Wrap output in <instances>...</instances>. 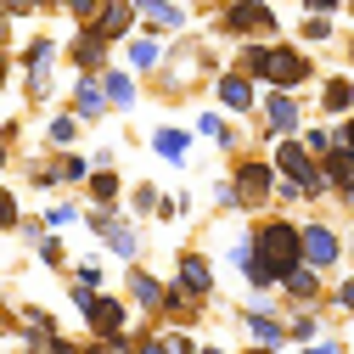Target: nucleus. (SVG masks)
Instances as JSON below:
<instances>
[{"instance_id":"f257e3e1","label":"nucleus","mask_w":354,"mask_h":354,"mask_svg":"<svg viewBox=\"0 0 354 354\" xmlns=\"http://www.w3.org/2000/svg\"><path fill=\"white\" fill-rule=\"evenodd\" d=\"M298 248H304V236H298L292 225H264V231H259V253L270 259V264H287Z\"/></svg>"},{"instance_id":"f03ea898","label":"nucleus","mask_w":354,"mask_h":354,"mask_svg":"<svg viewBox=\"0 0 354 354\" xmlns=\"http://www.w3.org/2000/svg\"><path fill=\"white\" fill-rule=\"evenodd\" d=\"M309 68H304V57L298 51H270V57H264V79H270V84H298Z\"/></svg>"},{"instance_id":"7ed1b4c3","label":"nucleus","mask_w":354,"mask_h":354,"mask_svg":"<svg viewBox=\"0 0 354 354\" xmlns=\"http://www.w3.org/2000/svg\"><path fill=\"white\" fill-rule=\"evenodd\" d=\"M276 163L287 169V180H292V186H304V192H315V186H321V174H315V163H309V158H304L298 147H281V158H276Z\"/></svg>"},{"instance_id":"20e7f679","label":"nucleus","mask_w":354,"mask_h":354,"mask_svg":"<svg viewBox=\"0 0 354 354\" xmlns=\"http://www.w3.org/2000/svg\"><path fill=\"white\" fill-rule=\"evenodd\" d=\"M304 259H309V264H332V259H337V236H332L326 225H309V231H304Z\"/></svg>"},{"instance_id":"39448f33","label":"nucleus","mask_w":354,"mask_h":354,"mask_svg":"<svg viewBox=\"0 0 354 354\" xmlns=\"http://www.w3.org/2000/svg\"><path fill=\"white\" fill-rule=\"evenodd\" d=\"M231 28H242V34H264V28H270V12L253 6V0H242V6L231 12Z\"/></svg>"},{"instance_id":"423d86ee","label":"nucleus","mask_w":354,"mask_h":354,"mask_svg":"<svg viewBox=\"0 0 354 354\" xmlns=\"http://www.w3.org/2000/svg\"><path fill=\"white\" fill-rule=\"evenodd\" d=\"M141 12H147L158 28H180V6H169V0H141Z\"/></svg>"},{"instance_id":"0eeeda50","label":"nucleus","mask_w":354,"mask_h":354,"mask_svg":"<svg viewBox=\"0 0 354 354\" xmlns=\"http://www.w3.org/2000/svg\"><path fill=\"white\" fill-rule=\"evenodd\" d=\"M91 321H96L102 337H113V332L124 326V309H118V304H96V309H91Z\"/></svg>"},{"instance_id":"6e6552de","label":"nucleus","mask_w":354,"mask_h":354,"mask_svg":"<svg viewBox=\"0 0 354 354\" xmlns=\"http://www.w3.org/2000/svg\"><path fill=\"white\" fill-rule=\"evenodd\" d=\"M124 23H129V6H124V0H107V6H102V28H96V34H124Z\"/></svg>"},{"instance_id":"1a4fd4ad","label":"nucleus","mask_w":354,"mask_h":354,"mask_svg":"<svg viewBox=\"0 0 354 354\" xmlns=\"http://www.w3.org/2000/svg\"><path fill=\"white\" fill-rule=\"evenodd\" d=\"M219 96H225L231 107H248V102H253V91H248V79H236V73H225V79H219Z\"/></svg>"},{"instance_id":"9d476101","label":"nucleus","mask_w":354,"mask_h":354,"mask_svg":"<svg viewBox=\"0 0 354 354\" xmlns=\"http://www.w3.org/2000/svg\"><path fill=\"white\" fill-rule=\"evenodd\" d=\"M281 281H287V292H292V298H309V292H315V276H309V270H298V264H287V270H281Z\"/></svg>"},{"instance_id":"9b49d317","label":"nucleus","mask_w":354,"mask_h":354,"mask_svg":"<svg viewBox=\"0 0 354 354\" xmlns=\"http://www.w3.org/2000/svg\"><path fill=\"white\" fill-rule=\"evenodd\" d=\"M326 174H332V180H337V186H343V192H354V152H337V158H332V169H326Z\"/></svg>"},{"instance_id":"f8f14e48","label":"nucleus","mask_w":354,"mask_h":354,"mask_svg":"<svg viewBox=\"0 0 354 354\" xmlns=\"http://www.w3.org/2000/svg\"><path fill=\"white\" fill-rule=\"evenodd\" d=\"M270 124H276V129H292V124H298V107H292L287 96H276V102H270Z\"/></svg>"},{"instance_id":"ddd939ff","label":"nucleus","mask_w":354,"mask_h":354,"mask_svg":"<svg viewBox=\"0 0 354 354\" xmlns=\"http://www.w3.org/2000/svg\"><path fill=\"white\" fill-rule=\"evenodd\" d=\"M158 152L163 158H180L186 152V136H180V129H158Z\"/></svg>"},{"instance_id":"4468645a","label":"nucleus","mask_w":354,"mask_h":354,"mask_svg":"<svg viewBox=\"0 0 354 354\" xmlns=\"http://www.w3.org/2000/svg\"><path fill=\"white\" fill-rule=\"evenodd\" d=\"M107 96H113L118 107H129V102H136V84H129L124 73H113V79H107Z\"/></svg>"},{"instance_id":"2eb2a0df","label":"nucleus","mask_w":354,"mask_h":354,"mask_svg":"<svg viewBox=\"0 0 354 354\" xmlns=\"http://www.w3.org/2000/svg\"><path fill=\"white\" fill-rule=\"evenodd\" d=\"M264 180H270L264 163H248V169H242V192H264Z\"/></svg>"},{"instance_id":"dca6fc26","label":"nucleus","mask_w":354,"mask_h":354,"mask_svg":"<svg viewBox=\"0 0 354 354\" xmlns=\"http://www.w3.org/2000/svg\"><path fill=\"white\" fill-rule=\"evenodd\" d=\"M186 287H192V292H208V270H203L197 259H186Z\"/></svg>"},{"instance_id":"f3484780","label":"nucleus","mask_w":354,"mask_h":354,"mask_svg":"<svg viewBox=\"0 0 354 354\" xmlns=\"http://www.w3.org/2000/svg\"><path fill=\"white\" fill-rule=\"evenodd\" d=\"M79 107H84V113H91V118L102 113V91H96V84H79Z\"/></svg>"},{"instance_id":"a211bd4d","label":"nucleus","mask_w":354,"mask_h":354,"mask_svg":"<svg viewBox=\"0 0 354 354\" xmlns=\"http://www.w3.org/2000/svg\"><path fill=\"white\" fill-rule=\"evenodd\" d=\"M136 298H141V304H163V292H158L152 276H136Z\"/></svg>"},{"instance_id":"6ab92c4d","label":"nucleus","mask_w":354,"mask_h":354,"mask_svg":"<svg viewBox=\"0 0 354 354\" xmlns=\"http://www.w3.org/2000/svg\"><path fill=\"white\" fill-rule=\"evenodd\" d=\"M253 337H259V343H276V337H281V326H276V321H264V315H259V321H253Z\"/></svg>"},{"instance_id":"aec40b11","label":"nucleus","mask_w":354,"mask_h":354,"mask_svg":"<svg viewBox=\"0 0 354 354\" xmlns=\"http://www.w3.org/2000/svg\"><path fill=\"white\" fill-rule=\"evenodd\" d=\"M96 57H102V39L84 34V39H79V62H96Z\"/></svg>"},{"instance_id":"412c9836","label":"nucleus","mask_w":354,"mask_h":354,"mask_svg":"<svg viewBox=\"0 0 354 354\" xmlns=\"http://www.w3.org/2000/svg\"><path fill=\"white\" fill-rule=\"evenodd\" d=\"M129 57H136L141 68H152V62H158V46H152V39H141V46H136V51H129Z\"/></svg>"},{"instance_id":"4be33fe9","label":"nucleus","mask_w":354,"mask_h":354,"mask_svg":"<svg viewBox=\"0 0 354 354\" xmlns=\"http://www.w3.org/2000/svg\"><path fill=\"white\" fill-rule=\"evenodd\" d=\"M348 96H354V91H348V84H343V79H337V84H332V91H326V102H332V107H348Z\"/></svg>"},{"instance_id":"5701e85b","label":"nucleus","mask_w":354,"mask_h":354,"mask_svg":"<svg viewBox=\"0 0 354 354\" xmlns=\"http://www.w3.org/2000/svg\"><path fill=\"white\" fill-rule=\"evenodd\" d=\"M51 141H73V118H57L51 124Z\"/></svg>"},{"instance_id":"b1692460","label":"nucleus","mask_w":354,"mask_h":354,"mask_svg":"<svg viewBox=\"0 0 354 354\" xmlns=\"http://www.w3.org/2000/svg\"><path fill=\"white\" fill-rule=\"evenodd\" d=\"M0 225H12V197L0 192Z\"/></svg>"},{"instance_id":"393cba45","label":"nucleus","mask_w":354,"mask_h":354,"mask_svg":"<svg viewBox=\"0 0 354 354\" xmlns=\"http://www.w3.org/2000/svg\"><path fill=\"white\" fill-rule=\"evenodd\" d=\"M136 354H169V348H163V343L152 337V343H136Z\"/></svg>"},{"instance_id":"a878e982","label":"nucleus","mask_w":354,"mask_h":354,"mask_svg":"<svg viewBox=\"0 0 354 354\" xmlns=\"http://www.w3.org/2000/svg\"><path fill=\"white\" fill-rule=\"evenodd\" d=\"M68 12H79V17H84V12H96V0H68Z\"/></svg>"},{"instance_id":"bb28decb","label":"nucleus","mask_w":354,"mask_h":354,"mask_svg":"<svg viewBox=\"0 0 354 354\" xmlns=\"http://www.w3.org/2000/svg\"><path fill=\"white\" fill-rule=\"evenodd\" d=\"M343 147H348V152H354V118H348V129H343Z\"/></svg>"},{"instance_id":"cd10ccee","label":"nucleus","mask_w":354,"mask_h":354,"mask_svg":"<svg viewBox=\"0 0 354 354\" xmlns=\"http://www.w3.org/2000/svg\"><path fill=\"white\" fill-rule=\"evenodd\" d=\"M304 354H337V348L332 343H315V348H304Z\"/></svg>"},{"instance_id":"c85d7f7f","label":"nucleus","mask_w":354,"mask_h":354,"mask_svg":"<svg viewBox=\"0 0 354 354\" xmlns=\"http://www.w3.org/2000/svg\"><path fill=\"white\" fill-rule=\"evenodd\" d=\"M337 298H343V304H348V309H354V281H348V287H343V292H337Z\"/></svg>"},{"instance_id":"c756f323","label":"nucleus","mask_w":354,"mask_h":354,"mask_svg":"<svg viewBox=\"0 0 354 354\" xmlns=\"http://www.w3.org/2000/svg\"><path fill=\"white\" fill-rule=\"evenodd\" d=\"M253 354H270V348H253Z\"/></svg>"},{"instance_id":"7c9ffc66","label":"nucleus","mask_w":354,"mask_h":354,"mask_svg":"<svg viewBox=\"0 0 354 354\" xmlns=\"http://www.w3.org/2000/svg\"><path fill=\"white\" fill-rule=\"evenodd\" d=\"M203 354H219V348H203Z\"/></svg>"},{"instance_id":"2f4dec72","label":"nucleus","mask_w":354,"mask_h":354,"mask_svg":"<svg viewBox=\"0 0 354 354\" xmlns=\"http://www.w3.org/2000/svg\"><path fill=\"white\" fill-rule=\"evenodd\" d=\"M0 169H6V158H0Z\"/></svg>"},{"instance_id":"473e14b6","label":"nucleus","mask_w":354,"mask_h":354,"mask_svg":"<svg viewBox=\"0 0 354 354\" xmlns=\"http://www.w3.org/2000/svg\"><path fill=\"white\" fill-rule=\"evenodd\" d=\"M0 34H6V28H0Z\"/></svg>"}]
</instances>
